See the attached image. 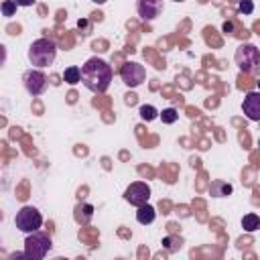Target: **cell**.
<instances>
[{
    "label": "cell",
    "mask_w": 260,
    "mask_h": 260,
    "mask_svg": "<svg viewBox=\"0 0 260 260\" xmlns=\"http://www.w3.org/2000/svg\"><path fill=\"white\" fill-rule=\"evenodd\" d=\"M175 2H183V0H175Z\"/></svg>",
    "instance_id": "cell-25"
},
{
    "label": "cell",
    "mask_w": 260,
    "mask_h": 260,
    "mask_svg": "<svg viewBox=\"0 0 260 260\" xmlns=\"http://www.w3.org/2000/svg\"><path fill=\"white\" fill-rule=\"evenodd\" d=\"M242 228H244L246 232H256V230L260 228V215H256V213H246V215L242 217Z\"/></svg>",
    "instance_id": "cell-15"
},
{
    "label": "cell",
    "mask_w": 260,
    "mask_h": 260,
    "mask_svg": "<svg viewBox=\"0 0 260 260\" xmlns=\"http://www.w3.org/2000/svg\"><path fill=\"white\" fill-rule=\"evenodd\" d=\"M162 8H165L162 0H138V4H136L138 16L144 20H154L162 12Z\"/></svg>",
    "instance_id": "cell-9"
},
{
    "label": "cell",
    "mask_w": 260,
    "mask_h": 260,
    "mask_svg": "<svg viewBox=\"0 0 260 260\" xmlns=\"http://www.w3.org/2000/svg\"><path fill=\"white\" fill-rule=\"evenodd\" d=\"M51 246H53V242H51L49 234L37 230V232H30L26 236V240H24V254H26L28 260H43L49 254Z\"/></svg>",
    "instance_id": "cell-3"
},
{
    "label": "cell",
    "mask_w": 260,
    "mask_h": 260,
    "mask_svg": "<svg viewBox=\"0 0 260 260\" xmlns=\"http://www.w3.org/2000/svg\"><path fill=\"white\" fill-rule=\"evenodd\" d=\"M209 193H211V197H225V195L232 193V185L217 179V181H213V183L209 185Z\"/></svg>",
    "instance_id": "cell-13"
},
{
    "label": "cell",
    "mask_w": 260,
    "mask_h": 260,
    "mask_svg": "<svg viewBox=\"0 0 260 260\" xmlns=\"http://www.w3.org/2000/svg\"><path fill=\"white\" fill-rule=\"evenodd\" d=\"M258 146H260V140H258Z\"/></svg>",
    "instance_id": "cell-26"
},
{
    "label": "cell",
    "mask_w": 260,
    "mask_h": 260,
    "mask_svg": "<svg viewBox=\"0 0 260 260\" xmlns=\"http://www.w3.org/2000/svg\"><path fill=\"white\" fill-rule=\"evenodd\" d=\"M138 112H140V118H142V120H146V122L154 120V118L160 114L154 106H140V110H138Z\"/></svg>",
    "instance_id": "cell-17"
},
{
    "label": "cell",
    "mask_w": 260,
    "mask_h": 260,
    "mask_svg": "<svg viewBox=\"0 0 260 260\" xmlns=\"http://www.w3.org/2000/svg\"><path fill=\"white\" fill-rule=\"evenodd\" d=\"M55 57H57V45L51 39H45V37L43 39H37L28 47V61L35 67H39V69L53 65Z\"/></svg>",
    "instance_id": "cell-2"
},
{
    "label": "cell",
    "mask_w": 260,
    "mask_h": 260,
    "mask_svg": "<svg viewBox=\"0 0 260 260\" xmlns=\"http://www.w3.org/2000/svg\"><path fill=\"white\" fill-rule=\"evenodd\" d=\"M232 30H234V22L225 20V22H223V32H232Z\"/></svg>",
    "instance_id": "cell-22"
},
{
    "label": "cell",
    "mask_w": 260,
    "mask_h": 260,
    "mask_svg": "<svg viewBox=\"0 0 260 260\" xmlns=\"http://www.w3.org/2000/svg\"><path fill=\"white\" fill-rule=\"evenodd\" d=\"M14 2H16L18 6H32L37 0H14Z\"/></svg>",
    "instance_id": "cell-21"
},
{
    "label": "cell",
    "mask_w": 260,
    "mask_h": 260,
    "mask_svg": "<svg viewBox=\"0 0 260 260\" xmlns=\"http://www.w3.org/2000/svg\"><path fill=\"white\" fill-rule=\"evenodd\" d=\"M238 10H240L242 14H252V12H254V2H252V0H240Z\"/></svg>",
    "instance_id": "cell-20"
},
{
    "label": "cell",
    "mask_w": 260,
    "mask_h": 260,
    "mask_svg": "<svg viewBox=\"0 0 260 260\" xmlns=\"http://www.w3.org/2000/svg\"><path fill=\"white\" fill-rule=\"evenodd\" d=\"M154 217H156V211H154V207H152L150 203L140 205V207H138V211H136V219H138V223H142V225L152 223V221H154Z\"/></svg>",
    "instance_id": "cell-11"
},
{
    "label": "cell",
    "mask_w": 260,
    "mask_h": 260,
    "mask_svg": "<svg viewBox=\"0 0 260 260\" xmlns=\"http://www.w3.org/2000/svg\"><path fill=\"white\" fill-rule=\"evenodd\" d=\"M124 199H126L130 205L140 207V205L148 203V199H150V187H148L146 183H142V181L130 183V185L126 187V191H124Z\"/></svg>",
    "instance_id": "cell-7"
},
{
    "label": "cell",
    "mask_w": 260,
    "mask_h": 260,
    "mask_svg": "<svg viewBox=\"0 0 260 260\" xmlns=\"http://www.w3.org/2000/svg\"><path fill=\"white\" fill-rule=\"evenodd\" d=\"M158 116H160V120H162L165 124H175V122L179 120V112H177L175 108H167V110H162Z\"/></svg>",
    "instance_id": "cell-18"
},
{
    "label": "cell",
    "mask_w": 260,
    "mask_h": 260,
    "mask_svg": "<svg viewBox=\"0 0 260 260\" xmlns=\"http://www.w3.org/2000/svg\"><path fill=\"white\" fill-rule=\"evenodd\" d=\"M93 2H95V4H104L106 0H93Z\"/></svg>",
    "instance_id": "cell-23"
},
{
    "label": "cell",
    "mask_w": 260,
    "mask_h": 260,
    "mask_svg": "<svg viewBox=\"0 0 260 260\" xmlns=\"http://www.w3.org/2000/svg\"><path fill=\"white\" fill-rule=\"evenodd\" d=\"M63 81H67L69 85L79 83V81H81V69H79V67H75V65L67 67V69L63 71Z\"/></svg>",
    "instance_id": "cell-14"
},
{
    "label": "cell",
    "mask_w": 260,
    "mask_h": 260,
    "mask_svg": "<svg viewBox=\"0 0 260 260\" xmlns=\"http://www.w3.org/2000/svg\"><path fill=\"white\" fill-rule=\"evenodd\" d=\"M16 8H18V4H16L14 0H4V2H2V14H4V16H14Z\"/></svg>",
    "instance_id": "cell-19"
},
{
    "label": "cell",
    "mask_w": 260,
    "mask_h": 260,
    "mask_svg": "<svg viewBox=\"0 0 260 260\" xmlns=\"http://www.w3.org/2000/svg\"><path fill=\"white\" fill-rule=\"evenodd\" d=\"M14 223H16V228H18L20 232L30 234V232H37V230L43 225V215H41V211H39L37 207L24 205V207L16 213Z\"/></svg>",
    "instance_id": "cell-5"
},
{
    "label": "cell",
    "mask_w": 260,
    "mask_h": 260,
    "mask_svg": "<svg viewBox=\"0 0 260 260\" xmlns=\"http://www.w3.org/2000/svg\"><path fill=\"white\" fill-rule=\"evenodd\" d=\"M258 87H260V79H258Z\"/></svg>",
    "instance_id": "cell-24"
},
{
    "label": "cell",
    "mask_w": 260,
    "mask_h": 260,
    "mask_svg": "<svg viewBox=\"0 0 260 260\" xmlns=\"http://www.w3.org/2000/svg\"><path fill=\"white\" fill-rule=\"evenodd\" d=\"M234 61L240 71L252 73L256 69V65H260V49L252 43H242L234 53Z\"/></svg>",
    "instance_id": "cell-4"
},
{
    "label": "cell",
    "mask_w": 260,
    "mask_h": 260,
    "mask_svg": "<svg viewBox=\"0 0 260 260\" xmlns=\"http://www.w3.org/2000/svg\"><path fill=\"white\" fill-rule=\"evenodd\" d=\"M112 75L110 63L100 57H91L81 65V83L93 93H104L112 83Z\"/></svg>",
    "instance_id": "cell-1"
},
{
    "label": "cell",
    "mask_w": 260,
    "mask_h": 260,
    "mask_svg": "<svg viewBox=\"0 0 260 260\" xmlns=\"http://www.w3.org/2000/svg\"><path fill=\"white\" fill-rule=\"evenodd\" d=\"M120 77L122 81L128 85V87H138L144 79H146V71L140 63L136 61H126L122 67H120Z\"/></svg>",
    "instance_id": "cell-6"
},
{
    "label": "cell",
    "mask_w": 260,
    "mask_h": 260,
    "mask_svg": "<svg viewBox=\"0 0 260 260\" xmlns=\"http://www.w3.org/2000/svg\"><path fill=\"white\" fill-rule=\"evenodd\" d=\"M22 83L30 95H41L47 89V75L41 69H28L22 75Z\"/></svg>",
    "instance_id": "cell-8"
},
{
    "label": "cell",
    "mask_w": 260,
    "mask_h": 260,
    "mask_svg": "<svg viewBox=\"0 0 260 260\" xmlns=\"http://www.w3.org/2000/svg\"><path fill=\"white\" fill-rule=\"evenodd\" d=\"M93 217V207L89 205V203H79L77 207H75V221L77 223H89V219Z\"/></svg>",
    "instance_id": "cell-12"
},
{
    "label": "cell",
    "mask_w": 260,
    "mask_h": 260,
    "mask_svg": "<svg viewBox=\"0 0 260 260\" xmlns=\"http://www.w3.org/2000/svg\"><path fill=\"white\" fill-rule=\"evenodd\" d=\"M242 110H244V114H246L248 120L260 122V91L246 93V98L242 102Z\"/></svg>",
    "instance_id": "cell-10"
},
{
    "label": "cell",
    "mask_w": 260,
    "mask_h": 260,
    "mask_svg": "<svg viewBox=\"0 0 260 260\" xmlns=\"http://www.w3.org/2000/svg\"><path fill=\"white\" fill-rule=\"evenodd\" d=\"M181 246H183V240L179 236H167V238H162V248L167 252H177V250H181Z\"/></svg>",
    "instance_id": "cell-16"
}]
</instances>
